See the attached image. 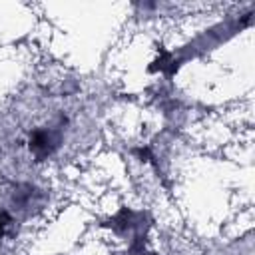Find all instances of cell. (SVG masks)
Returning <instances> with one entry per match:
<instances>
[{
    "mask_svg": "<svg viewBox=\"0 0 255 255\" xmlns=\"http://www.w3.org/2000/svg\"><path fill=\"white\" fill-rule=\"evenodd\" d=\"M110 227L118 233V235H126L129 237V253H141L143 255V237H145V213L143 211H133L129 207H122L112 219H110Z\"/></svg>",
    "mask_w": 255,
    "mask_h": 255,
    "instance_id": "1",
    "label": "cell"
},
{
    "mask_svg": "<svg viewBox=\"0 0 255 255\" xmlns=\"http://www.w3.org/2000/svg\"><path fill=\"white\" fill-rule=\"evenodd\" d=\"M12 223V217L4 211V209H0V235H4L6 233V227Z\"/></svg>",
    "mask_w": 255,
    "mask_h": 255,
    "instance_id": "3",
    "label": "cell"
},
{
    "mask_svg": "<svg viewBox=\"0 0 255 255\" xmlns=\"http://www.w3.org/2000/svg\"><path fill=\"white\" fill-rule=\"evenodd\" d=\"M62 141H64L62 124H50V126L36 128L30 133L28 147H30V153L36 157V161H44L58 151Z\"/></svg>",
    "mask_w": 255,
    "mask_h": 255,
    "instance_id": "2",
    "label": "cell"
}]
</instances>
